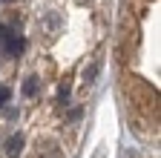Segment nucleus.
Segmentation results:
<instances>
[{
  "label": "nucleus",
  "instance_id": "1",
  "mask_svg": "<svg viewBox=\"0 0 161 158\" xmlns=\"http://www.w3.org/2000/svg\"><path fill=\"white\" fill-rule=\"evenodd\" d=\"M20 147H23V138H20V135L9 138V144H6V155H9V158H17V155H20Z\"/></svg>",
  "mask_w": 161,
  "mask_h": 158
},
{
  "label": "nucleus",
  "instance_id": "2",
  "mask_svg": "<svg viewBox=\"0 0 161 158\" xmlns=\"http://www.w3.org/2000/svg\"><path fill=\"white\" fill-rule=\"evenodd\" d=\"M98 69H101V63L95 61V63H89V69L84 72V78H86V81H95V75H98Z\"/></svg>",
  "mask_w": 161,
  "mask_h": 158
},
{
  "label": "nucleus",
  "instance_id": "3",
  "mask_svg": "<svg viewBox=\"0 0 161 158\" xmlns=\"http://www.w3.org/2000/svg\"><path fill=\"white\" fill-rule=\"evenodd\" d=\"M35 92H37V84H35V78H29V81L23 84V95H29V98H32Z\"/></svg>",
  "mask_w": 161,
  "mask_h": 158
}]
</instances>
